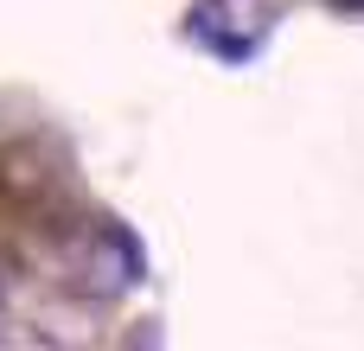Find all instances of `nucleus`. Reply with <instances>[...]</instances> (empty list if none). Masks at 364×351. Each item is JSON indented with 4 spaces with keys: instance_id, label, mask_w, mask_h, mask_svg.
Returning a JSON list of instances; mask_svg holds the SVG:
<instances>
[{
    "instance_id": "obj_1",
    "label": "nucleus",
    "mask_w": 364,
    "mask_h": 351,
    "mask_svg": "<svg viewBox=\"0 0 364 351\" xmlns=\"http://www.w3.org/2000/svg\"><path fill=\"white\" fill-rule=\"evenodd\" d=\"M0 326H6V294H0Z\"/></svg>"
}]
</instances>
